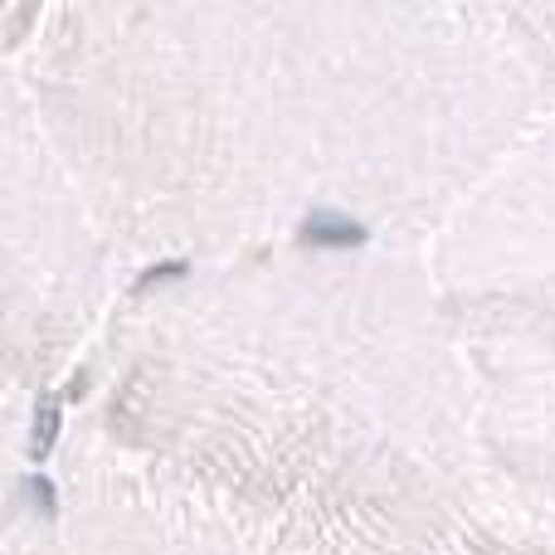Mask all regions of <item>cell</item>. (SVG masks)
Wrapping results in <instances>:
<instances>
[{"mask_svg":"<svg viewBox=\"0 0 555 555\" xmlns=\"http://www.w3.org/2000/svg\"><path fill=\"white\" fill-rule=\"evenodd\" d=\"M54 439H59V400H54V395H44V400H39V410H35V434H29V459L44 463V459H49V449H54Z\"/></svg>","mask_w":555,"mask_h":555,"instance_id":"cell-2","label":"cell"},{"mask_svg":"<svg viewBox=\"0 0 555 555\" xmlns=\"http://www.w3.org/2000/svg\"><path fill=\"white\" fill-rule=\"evenodd\" d=\"M302 240L312 244V249H351V244L365 240V230L356 220H346V215H332V210H312L302 220Z\"/></svg>","mask_w":555,"mask_h":555,"instance_id":"cell-1","label":"cell"},{"mask_svg":"<svg viewBox=\"0 0 555 555\" xmlns=\"http://www.w3.org/2000/svg\"><path fill=\"white\" fill-rule=\"evenodd\" d=\"M181 273H185V263H162V269H152L142 283H137V293H142V287H152V283H166V278H181Z\"/></svg>","mask_w":555,"mask_h":555,"instance_id":"cell-3","label":"cell"}]
</instances>
